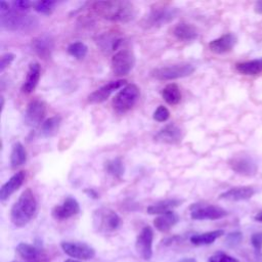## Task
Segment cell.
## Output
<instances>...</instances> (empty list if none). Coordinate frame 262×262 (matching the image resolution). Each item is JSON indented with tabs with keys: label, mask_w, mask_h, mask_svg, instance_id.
Masks as SVG:
<instances>
[{
	"label": "cell",
	"mask_w": 262,
	"mask_h": 262,
	"mask_svg": "<svg viewBox=\"0 0 262 262\" xmlns=\"http://www.w3.org/2000/svg\"><path fill=\"white\" fill-rule=\"evenodd\" d=\"M91 10L96 15L112 21L128 23L132 20L136 15L134 4L124 0L96 1L91 4Z\"/></svg>",
	"instance_id": "6da1fadb"
},
{
	"label": "cell",
	"mask_w": 262,
	"mask_h": 262,
	"mask_svg": "<svg viewBox=\"0 0 262 262\" xmlns=\"http://www.w3.org/2000/svg\"><path fill=\"white\" fill-rule=\"evenodd\" d=\"M37 200L31 188L25 189L10 211V220L16 227L27 225L36 215Z\"/></svg>",
	"instance_id": "7a4b0ae2"
},
{
	"label": "cell",
	"mask_w": 262,
	"mask_h": 262,
	"mask_svg": "<svg viewBox=\"0 0 262 262\" xmlns=\"http://www.w3.org/2000/svg\"><path fill=\"white\" fill-rule=\"evenodd\" d=\"M1 28L12 32H31L34 31L38 26L36 17L24 14L16 10L11 11L10 9L6 12H1L0 16Z\"/></svg>",
	"instance_id": "3957f363"
},
{
	"label": "cell",
	"mask_w": 262,
	"mask_h": 262,
	"mask_svg": "<svg viewBox=\"0 0 262 262\" xmlns=\"http://www.w3.org/2000/svg\"><path fill=\"white\" fill-rule=\"evenodd\" d=\"M177 14L178 9L176 7L165 3H157L150 7L149 12L142 19L141 24L145 28L161 27L173 20Z\"/></svg>",
	"instance_id": "277c9868"
},
{
	"label": "cell",
	"mask_w": 262,
	"mask_h": 262,
	"mask_svg": "<svg viewBox=\"0 0 262 262\" xmlns=\"http://www.w3.org/2000/svg\"><path fill=\"white\" fill-rule=\"evenodd\" d=\"M93 226L98 232L110 233L116 231L121 223V217L110 208H98L92 215Z\"/></svg>",
	"instance_id": "5b68a950"
},
{
	"label": "cell",
	"mask_w": 262,
	"mask_h": 262,
	"mask_svg": "<svg viewBox=\"0 0 262 262\" xmlns=\"http://www.w3.org/2000/svg\"><path fill=\"white\" fill-rule=\"evenodd\" d=\"M140 90L135 84H127L114 97L113 107L118 114H125L130 111L137 102Z\"/></svg>",
	"instance_id": "8992f818"
},
{
	"label": "cell",
	"mask_w": 262,
	"mask_h": 262,
	"mask_svg": "<svg viewBox=\"0 0 262 262\" xmlns=\"http://www.w3.org/2000/svg\"><path fill=\"white\" fill-rule=\"evenodd\" d=\"M194 67L187 62L175 63L167 67H161L154 69L150 72V75L160 81H169L179 78H184L190 76L194 72Z\"/></svg>",
	"instance_id": "52a82bcc"
},
{
	"label": "cell",
	"mask_w": 262,
	"mask_h": 262,
	"mask_svg": "<svg viewBox=\"0 0 262 262\" xmlns=\"http://www.w3.org/2000/svg\"><path fill=\"white\" fill-rule=\"evenodd\" d=\"M135 66V56L129 49H122L116 52L111 60L112 72L116 76L128 75Z\"/></svg>",
	"instance_id": "ba28073f"
},
{
	"label": "cell",
	"mask_w": 262,
	"mask_h": 262,
	"mask_svg": "<svg viewBox=\"0 0 262 262\" xmlns=\"http://www.w3.org/2000/svg\"><path fill=\"white\" fill-rule=\"evenodd\" d=\"M228 165L235 173L244 176H253L257 172V164L249 155H235L228 160Z\"/></svg>",
	"instance_id": "9c48e42d"
},
{
	"label": "cell",
	"mask_w": 262,
	"mask_h": 262,
	"mask_svg": "<svg viewBox=\"0 0 262 262\" xmlns=\"http://www.w3.org/2000/svg\"><path fill=\"white\" fill-rule=\"evenodd\" d=\"M227 211L216 205H193L190 217L194 220H216L227 216Z\"/></svg>",
	"instance_id": "30bf717a"
},
{
	"label": "cell",
	"mask_w": 262,
	"mask_h": 262,
	"mask_svg": "<svg viewBox=\"0 0 262 262\" xmlns=\"http://www.w3.org/2000/svg\"><path fill=\"white\" fill-rule=\"evenodd\" d=\"M63 252L77 260H89L95 256V251L92 247L84 243L78 242H62L60 244Z\"/></svg>",
	"instance_id": "8fae6325"
},
{
	"label": "cell",
	"mask_w": 262,
	"mask_h": 262,
	"mask_svg": "<svg viewBox=\"0 0 262 262\" xmlns=\"http://www.w3.org/2000/svg\"><path fill=\"white\" fill-rule=\"evenodd\" d=\"M154 231L150 226H144L136 237L135 249L137 254L144 260H149L152 255Z\"/></svg>",
	"instance_id": "7c38bea8"
},
{
	"label": "cell",
	"mask_w": 262,
	"mask_h": 262,
	"mask_svg": "<svg viewBox=\"0 0 262 262\" xmlns=\"http://www.w3.org/2000/svg\"><path fill=\"white\" fill-rule=\"evenodd\" d=\"M46 114V104L40 99L30 101L25 112V123L30 127L38 126L44 119Z\"/></svg>",
	"instance_id": "4fadbf2b"
},
{
	"label": "cell",
	"mask_w": 262,
	"mask_h": 262,
	"mask_svg": "<svg viewBox=\"0 0 262 262\" xmlns=\"http://www.w3.org/2000/svg\"><path fill=\"white\" fill-rule=\"evenodd\" d=\"M127 85V81L124 79H119L116 81H111L104 85H102L101 87L97 88L95 91H93L92 93L89 94L88 96V101L90 103H100L103 102L104 100H106L111 94L113 92H115L116 90L120 89L123 86Z\"/></svg>",
	"instance_id": "5bb4252c"
},
{
	"label": "cell",
	"mask_w": 262,
	"mask_h": 262,
	"mask_svg": "<svg viewBox=\"0 0 262 262\" xmlns=\"http://www.w3.org/2000/svg\"><path fill=\"white\" fill-rule=\"evenodd\" d=\"M79 212L80 205L77 200L72 196H68L60 205H56L53 207L51 215L56 220H66L77 215Z\"/></svg>",
	"instance_id": "9a60e30c"
},
{
	"label": "cell",
	"mask_w": 262,
	"mask_h": 262,
	"mask_svg": "<svg viewBox=\"0 0 262 262\" xmlns=\"http://www.w3.org/2000/svg\"><path fill=\"white\" fill-rule=\"evenodd\" d=\"M182 138L183 131L179 126L175 124L166 125L155 135L156 141L167 144H178L179 142H181Z\"/></svg>",
	"instance_id": "2e32d148"
},
{
	"label": "cell",
	"mask_w": 262,
	"mask_h": 262,
	"mask_svg": "<svg viewBox=\"0 0 262 262\" xmlns=\"http://www.w3.org/2000/svg\"><path fill=\"white\" fill-rule=\"evenodd\" d=\"M54 47L53 39L49 35H40L32 40V48L35 53L43 59H48L51 56Z\"/></svg>",
	"instance_id": "e0dca14e"
},
{
	"label": "cell",
	"mask_w": 262,
	"mask_h": 262,
	"mask_svg": "<svg viewBox=\"0 0 262 262\" xmlns=\"http://www.w3.org/2000/svg\"><path fill=\"white\" fill-rule=\"evenodd\" d=\"M26 178V172L25 171H18L15 174H13L0 188V200L4 202L12 193H14L24 183Z\"/></svg>",
	"instance_id": "ac0fdd59"
},
{
	"label": "cell",
	"mask_w": 262,
	"mask_h": 262,
	"mask_svg": "<svg viewBox=\"0 0 262 262\" xmlns=\"http://www.w3.org/2000/svg\"><path fill=\"white\" fill-rule=\"evenodd\" d=\"M236 43V38L233 34L227 33L222 35L221 37L212 40L209 43V49L217 54L226 53L232 50Z\"/></svg>",
	"instance_id": "d6986e66"
},
{
	"label": "cell",
	"mask_w": 262,
	"mask_h": 262,
	"mask_svg": "<svg viewBox=\"0 0 262 262\" xmlns=\"http://www.w3.org/2000/svg\"><path fill=\"white\" fill-rule=\"evenodd\" d=\"M255 194V189L252 186H236L231 187L228 190L222 192L219 195L220 200L230 201V202H239L251 199Z\"/></svg>",
	"instance_id": "ffe728a7"
},
{
	"label": "cell",
	"mask_w": 262,
	"mask_h": 262,
	"mask_svg": "<svg viewBox=\"0 0 262 262\" xmlns=\"http://www.w3.org/2000/svg\"><path fill=\"white\" fill-rule=\"evenodd\" d=\"M41 76V67L38 62H32L29 66V70L26 76V79L21 85V92L25 94L32 93L36 86L38 85V82L40 80Z\"/></svg>",
	"instance_id": "44dd1931"
},
{
	"label": "cell",
	"mask_w": 262,
	"mask_h": 262,
	"mask_svg": "<svg viewBox=\"0 0 262 262\" xmlns=\"http://www.w3.org/2000/svg\"><path fill=\"white\" fill-rule=\"evenodd\" d=\"M173 36L182 42H190L198 38L199 33L196 28L189 23H179L172 29Z\"/></svg>",
	"instance_id": "7402d4cb"
},
{
	"label": "cell",
	"mask_w": 262,
	"mask_h": 262,
	"mask_svg": "<svg viewBox=\"0 0 262 262\" xmlns=\"http://www.w3.org/2000/svg\"><path fill=\"white\" fill-rule=\"evenodd\" d=\"M178 220L179 216L175 212L170 211L156 217L154 220V225L159 231L167 232L178 222Z\"/></svg>",
	"instance_id": "603a6c76"
},
{
	"label": "cell",
	"mask_w": 262,
	"mask_h": 262,
	"mask_svg": "<svg viewBox=\"0 0 262 262\" xmlns=\"http://www.w3.org/2000/svg\"><path fill=\"white\" fill-rule=\"evenodd\" d=\"M181 203L182 201L177 199H167L150 205L149 207H147L146 211L150 215H161L172 211V209L178 207L179 205H181Z\"/></svg>",
	"instance_id": "cb8c5ba5"
},
{
	"label": "cell",
	"mask_w": 262,
	"mask_h": 262,
	"mask_svg": "<svg viewBox=\"0 0 262 262\" xmlns=\"http://www.w3.org/2000/svg\"><path fill=\"white\" fill-rule=\"evenodd\" d=\"M27 161V150L21 142L13 143L10 154V165L12 169H16L24 165Z\"/></svg>",
	"instance_id": "d4e9b609"
},
{
	"label": "cell",
	"mask_w": 262,
	"mask_h": 262,
	"mask_svg": "<svg viewBox=\"0 0 262 262\" xmlns=\"http://www.w3.org/2000/svg\"><path fill=\"white\" fill-rule=\"evenodd\" d=\"M162 96L164 100L170 104V105H175L180 102L182 94L180 91V88L177 84L175 83H170L167 84L163 90H162Z\"/></svg>",
	"instance_id": "484cf974"
},
{
	"label": "cell",
	"mask_w": 262,
	"mask_h": 262,
	"mask_svg": "<svg viewBox=\"0 0 262 262\" xmlns=\"http://www.w3.org/2000/svg\"><path fill=\"white\" fill-rule=\"evenodd\" d=\"M235 69L243 75H258L262 72V59H253L235 64Z\"/></svg>",
	"instance_id": "4316f807"
},
{
	"label": "cell",
	"mask_w": 262,
	"mask_h": 262,
	"mask_svg": "<svg viewBox=\"0 0 262 262\" xmlns=\"http://www.w3.org/2000/svg\"><path fill=\"white\" fill-rule=\"evenodd\" d=\"M224 231L221 229L218 230H213V231H208L204 232L201 234H194L190 237V242L193 245L196 246H203V245H210L214 243L218 237L223 235Z\"/></svg>",
	"instance_id": "83f0119b"
},
{
	"label": "cell",
	"mask_w": 262,
	"mask_h": 262,
	"mask_svg": "<svg viewBox=\"0 0 262 262\" xmlns=\"http://www.w3.org/2000/svg\"><path fill=\"white\" fill-rule=\"evenodd\" d=\"M61 123L60 116H53L45 120L41 126V135L44 137L53 136L59 129Z\"/></svg>",
	"instance_id": "f1b7e54d"
},
{
	"label": "cell",
	"mask_w": 262,
	"mask_h": 262,
	"mask_svg": "<svg viewBox=\"0 0 262 262\" xmlns=\"http://www.w3.org/2000/svg\"><path fill=\"white\" fill-rule=\"evenodd\" d=\"M104 169L107 174L120 178L124 174V164L121 158H114L111 160H107L104 163Z\"/></svg>",
	"instance_id": "f546056e"
},
{
	"label": "cell",
	"mask_w": 262,
	"mask_h": 262,
	"mask_svg": "<svg viewBox=\"0 0 262 262\" xmlns=\"http://www.w3.org/2000/svg\"><path fill=\"white\" fill-rule=\"evenodd\" d=\"M15 250L17 254L26 260H36L40 254L36 247L27 243H19Z\"/></svg>",
	"instance_id": "4dcf8cb0"
},
{
	"label": "cell",
	"mask_w": 262,
	"mask_h": 262,
	"mask_svg": "<svg viewBox=\"0 0 262 262\" xmlns=\"http://www.w3.org/2000/svg\"><path fill=\"white\" fill-rule=\"evenodd\" d=\"M67 51L71 56L77 59H83L88 53V47L85 43L81 41H76L68 46Z\"/></svg>",
	"instance_id": "1f68e13d"
},
{
	"label": "cell",
	"mask_w": 262,
	"mask_h": 262,
	"mask_svg": "<svg viewBox=\"0 0 262 262\" xmlns=\"http://www.w3.org/2000/svg\"><path fill=\"white\" fill-rule=\"evenodd\" d=\"M56 4L55 1H37L33 2L34 9L42 14H50Z\"/></svg>",
	"instance_id": "d6a6232c"
},
{
	"label": "cell",
	"mask_w": 262,
	"mask_h": 262,
	"mask_svg": "<svg viewBox=\"0 0 262 262\" xmlns=\"http://www.w3.org/2000/svg\"><path fill=\"white\" fill-rule=\"evenodd\" d=\"M209 262H239L236 258L224 253V252H216L210 258Z\"/></svg>",
	"instance_id": "836d02e7"
},
{
	"label": "cell",
	"mask_w": 262,
	"mask_h": 262,
	"mask_svg": "<svg viewBox=\"0 0 262 262\" xmlns=\"http://www.w3.org/2000/svg\"><path fill=\"white\" fill-rule=\"evenodd\" d=\"M169 117H170V112L164 105H159L152 115L154 120H156L157 122H165L169 119Z\"/></svg>",
	"instance_id": "e575fe53"
},
{
	"label": "cell",
	"mask_w": 262,
	"mask_h": 262,
	"mask_svg": "<svg viewBox=\"0 0 262 262\" xmlns=\"http://www.w3.org/2000/svg\"><path fill=\"white\" fill-rule=\"evenodd\" d=\"M15 55L11 52H6L4 54L1 55V59H0V72L3 73L4 70L10 66V63L14 60Z\"/></svg>",
	"instance_id": "d590c367"
},
{
	"label": "cell",
	"mask_w": 262,
	"mask_h": 262,
	"mask_svg": "<svg viewBox=\"0 0 262 262\" xmlns=\"http://www.w3.org/2000/svg\"><path fill=\"white\" fill-rule=\"evenodd\" d=\"M251 243L257 251H261V249H262V232L254 233L251 237Z\"/></svg>",
	"instance_id": "8d00e7d4"
},
{
	"label": "cell",
	"mask_w": 262,
	"mask_h": 262,
	"mask_svg": "<svg viewBox=\"0 0 262 262\" xmlns=\"http://www.w3.org/2000/svg\"><path fill=\"white\" fill-rule=\"evenodd\" d=\"M13 6L18 10V11H24V10H28L31 6H33V3L28 1V0H17V1H13Z\"/></svg>",
	"instance_id": "74e56055"
},
{
	"label": "cell",
	"mask_w": 262,
	"mask_h": 262,
	"mask_svg": "<svg viewBox=\"0 0 262 262\" xmlns=\"http://www.w3.org/2000/svg\"><path fill=\"white\" fill-rule=\"evenodd\" d=\"M242 237H243V235H242V233L241 232H238V231H234V232H231V233H229L228 234V236H227V243L229 244V245H237L241 241H242Z\"/></svg>",
	"instance_id": "f35d334b"
},
{
	"label": "cell",
	"mask_w": 262,
	"mask_h": 262,
	"mask_svg": "<svg viewBox=\"0 0 262 262\" xmlns=\"http://www.w3.org/2000/svg\"><path fill=\"white\" fill-rule=\"evenodd\" d=\"M254 8H255V11H256L257 13H262V0L256 2Z\"/></svg>",
	"instance_id": "ab89813d"
},
{
	"label": "cell",
	"mask_w": 262,
	"mask_h": 262,
	"mask_svg": "<svg viewBox=\"0 0 262 262\" xmlns=\"http://www.w3.org/2000/svg\"><path fill=\"white\" fill-rule=\"evenodd\" d=\"M85 192H86V193H88L89 195L93 196V198H98L97 192H96V191H94L93 189H86V190H85Z\"/></svg>",
	"instance_id": "60d3db41"
},
{
	"label": "cell",
	"mask_w": 262,
	"mask_h": 262,
	"mask_svg": "<svg viewBox=\"0 0 262 262\" xmlns=\"http://www.w3.org/2000/svg\"><path fill=\"white\" fill-rule=\"evenodd\" d=\"M254 219H255L256 221H258V222H262V211H260L259 213H257V214L255 215Z\"/></svg>",
	"instance_id": "b9f144b4"
},
{
	"label": "cell",
	"mask_w": 262,
	"mask_h": 262,
	"mask_svg": "<svg viewBox=\"0 0 262 262\" xmlns=\"http://www.w3.org/2000/svg\"><path fill=\"white\" fill-rule=\"evenodd\" d=\"M0 99H1V111H3V108H4V97H3V95H1Z\"/></svg>",
	"instance_id": "7bdbcfd3"
},
{
	"label": "cell",
	"mask_w": 262,
	"mask_h": 262,
	"mask_svg": "<svg viewBox=\"0 0 262 262\" xmlns=\"http://www.w3.org/2000/svg\"><path fill=\"white\" fill-rule=\"evenodd\" d=\"M180 262H196V261L194 259H184V260H182Z\"/></svg>",
	"instance_id": "ee69618b"
},
{
	"label": "cell",
	"mask_w": 262,
	"mask_h": 262,
	"mask_svg": "<svg viewBox=\"0 0 262 262\" xmlns=\"http://www.w3.org/2000/svg\"><path fill=\"white\" fill-rule=\"evenodd\" d=\"M64 262H82V261H80V260H76V259H68L67 261H64Z\"/></svg>",
	"instance_id": "f6af8a7d"
}]
</instances>
